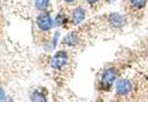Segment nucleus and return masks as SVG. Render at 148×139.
<instances>
[{
	"label": "nucleus",
	"instance_id": "1",
	"mask_svg": "<svg viewBox=\"0 0 148 139\" xmlns=\"http://www.w3.org/2000/svg\"><path fill=\"white\" fill-rule=\"evenodd\" d=\"M68 56L65 52H58L51 59V66L54 69H61L67 64Z\"/></svg>",
	"mask_w": 148,
	"mask_h": 139
},
{
	"label": "nucleus",
	"instance_id": "2",
	"mask_svg": "<svg viewBox=\"0 0 148 139\" xmlns=\"http://www.w3.org/2000/svg\"><path fill=\"white\" fill-rule=\"evenodd\" d=\"M37 24H38V27L41 30L47 31L52 27V20H51L48 14H41L37 18Z\"/></svg>",
	"mask_w": 148,
	"mask_h": 139
},
{
	"label": "nucleus",
	"instance_id": "3",
	"mask_svg": "<svg viewBox=\"0 0 148 139\" xmlns=\"http://www.w3.org/2000/svg\"><path fill=\"white\" fill-rule=\"evenodd\" d=\"M116 90H117L118 94L121 96L127 95L132 90V85L130 81L126 80V79H121L116 83Z\"/></svg>",
	"mask_w": 148,
	"mask_h": 139
},
{
	"label": "nucleus",
	"instance_id": "4",
	"mask_svg": "<svg viewBox=\"0 0 148 139\" xmlns=\"http://www.w3.org/2000/svg\"><path fill=\"white\" fill-rule=\"evenodd\" d=\"M116 78V72L113 69H108L104 72L102 77V85L105 87H109L113 83Z\"/></svg>",
	"mask_w": 148,
	"mask_h": 139
},
{
	"label": "nucleus",
	"instance_id": "5",
	"mask_svg": "<svg viewBox=\"0 0 148 139\" xmlns=\"http://www.w3.org/2000/svg\"><path fill=\"white\" fill-rule=\"evenodd\" d=\"M109 22L112 24L114 27H121L124 25L125 23V20L124 18L120 15L119 13H113L111 14L109 17Z\"/></svg>",
	"mask_w": 148,
	"mask_h": 139
},
{
	"label": "nucleus",
	"instance_id": "6",
	"mask_svg": "<svg viewBox=\"0 0 148 139\" xmlns=\"http://www.w3.org/2000/svg\"><path fill=\"white\" fill-rule=\"evenodd\" d=\"M73 23L75 25L79 24V23H81L83 19H84V10H83L82 8H77L74 9L73 11Z\"/></svg>",
	"mask_w": 148,
	"mask_h": 139
},
{
	"label": "nucleus",
	"instance_id": "7",
	"mask_svg": "<svg viewBox=\"0 0 148 139\" xmlns=\"http://www.w3.org/2000/svg\"><path fill=\"white\" fill-rule=\"evenodd\" d=\"M64 43L67 44L68 45H74L77 43V36L74 34H71L67 35L64 39Z\"/></svg>",
	"mask_w": 148,
	"mask_h": 139
},
{
	"label": "nucleus",
	"instance_id": "8",
	"mask_svg": "<svg viewBox=\"0 0 148 139\" xmlns=\"http://www.w3.org/2000/svg\"><path fill=\"white\" fill-rule=\"evenodd\" d=\"M48 3H49V0H36L35 6L37 8L40 9V10H44V9L47 7Z\"/></svg>",
	"mask_w": 148,
	"mask_h": 139
},
{
	"label": "nucleus",
	"instance_id": "9",
	"mask_svg": "<svg viewBox=\"0 0 148 139\" xmlns=\"http://www.w3.org/2000/svg\"><path fill=\"white\" fill-rule=\"evenodd\" d=\"M130 1L136 8H143L146 4V0H130Z\"/></svg>",
	"mask_w": 148,
	"mask_h": 139
},
{
	"label": "nucleus",
	"instance_id": "10",
	"mask_svg": "<svg viewBox=\"0 0 148 139\" xmlns=\"http://www.w3.org/2000/svg\"><path fill=\"white\" fill-rule=\"evenodd\" d=\"M32 99L34 101H45V96L38 92H35L34 94L32 96Z\"/></svg>",
	"mask_w": 148,
	"mask_h": 139
},
{
	"label": "nucleus",
	"instance_id": "11",
	"mask_svg": "<svg viewBox=\"0 0 148 139\" xmlns=\"http://www.w3.org/2000/svg\"><path fill=\"white\" fill-rule=\"evenodd\" d=\"M4 100H5V92L0 87V101H4Z\"/></svg>",
	"mask_w": 148,
	"mask_h": 139
},
{
	"label": "nucleus",
	"instance_id": "12",
	"mask_svg": "<svg viewBox=\"0 0 148 139\" xmlns=\"http://www.w3.org/2000/svg\"><path fill=\"white\" fill-rule=\"evenodd\" d=\"M58 36H59V34H58V32H56V34H55V42H54V45H56V44H57V42H58Z\"/></svg>",
	"mask_w": 148,
	"mask_h": 139
},
{
	"label": "nucleus",
	"instance_id": "13",
	"mask_svg": "<svg viewBox=\"0 0 148 139\" xmlns=\"http://www.w3.org/2000/svg\"><path fill=\"white\" fill-rule=\"evenodd\" d=\"M87 1L89 2V3H91V4H92V3H95L97 0H87Z\"/></svg>",
	"mask_w": 148,
	"mask_h": 139
},
{
	"label": "nucleus",
	"instance_id": "14",
	"mask_svg": "<svg viewBox=\"0 0 148 139\" xmlns=\"http://www.w3.org/2000/svg\"><path fill=\"white\" fill-rule=\"evenodd\" d=\"M66 2H68V3H71V2H74L75 0H65Z\"/></svg>",
	"mask_w": 148,
	"mask_h": 139
}]
</instances>
